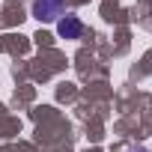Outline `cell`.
<instances>
[{
  "mask_svg": "<svg viewBox=\"0 0 152 152\" xmlns=\"http://www.w3.org/2000/svg\"><path fill=\"white\" fill-rule=\"evenodd\" d=\"M63 9H66V0H33V9L30 12H33V18L51 24V21H57L63 15Z\"/></svg>",
  "mask_w": 152,
  "mask_h": 152,
  "instance_id": "6da1fadb",
  "label": "cell"
},
{
  "mask_svg": "<svg viewBox=\"0 0 152 152\" xmlns=\"http://www.w3.org/2000/svg\"><path fill=\"white\" fill-rule=\"evenodd\" d=\"M57 33H60L63 39H81V36H84V21H81L78 15H63V18L57 21Z\"/></svg>",
  "mask_w": 152,
  "mask_h": 152,
  "instance_id": "7a4b0ae2",
  "label": "cell"
},
{
  "mask_svg": "<svg viewBox=\"0 0 152 152\" xmlns=\"http://www.w3.org/2000/svg\"><path fill=\"white\" fill-rule=\"evenodd\" d=\"M137 152H146V149H137Z\"/></svg>",
  "mask_w": 152,
  "mask_h": 152,
  "instance_id": "3957f363",
  "label": "cell"
}]
</instances>
